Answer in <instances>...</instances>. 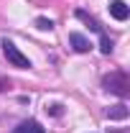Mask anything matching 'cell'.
<instances>
[{
	"mask_svg": "<svg viewBox=\"0 0 130 133\" xmlns=\"http://www.w3.org/2000/svg\"><path fill=\"white\" fill-rule=\"evenodd\" d=\"M102 84H105V90H110L117 97H128L130 95V77L125 72H112V74H107V77L102 79Z\"/></svg>",
	"mask_w": 130,
	"mask_h": 133,
	"instance_id": "cell-1",
	"label": "cell"
},
{
	"mask_svg": "<svg viewBox=\"0 0 130 133\" xmlns=\"http://www.w3.org/2000/svg\"><path fill=\"white\" fill-rule=\"evenodd\" d=\"M0 46H3V54H5V59H8L13 66H18V69H28V66H31L28 56H26V54H20V49H18L13 41H8V38H5Z\"/></svg>",
	"mask_w": 130,
	"mask_h": 133,
	"instance_id": "cell-2",
	"label": "cell"
},
{
	"mask_svg": "<svg viewBox=\"0 0 130 133\" xmlns=\"http://www.w3.org/2000/svg\"><path fill=\"white\" fill-rule=\"evenodd\" d=\"M69 44H71V49L79 51V54H87V51L92 49L89 38H87V36H82V33H69Z\"/></svg>",
	"mask_w": 130,
	"mask_h": 133,
	"instance_id": "cell-3",
	"label": "cell"
},
{
	"mask_svg": "<svg viewBox=\"0 0 130 133\" xmlns=\"http://www.w3.org/2000/svg\"><path fill=\"white\" fill-rule=\"evenodd\" d=\"M110 16H112L115 21H128L130 8L122 3V0H112V3H110Z\"/></svg>",
	"mask_w": 130,
	"mask_h": 133,
	"instance_id": "cell-4",
	"label": "cell"
},
{
	"mask_svg": "<svg viewBox=\"0 0 130 133\" xmlns=\"http://www.w3.org/2000/svg\"><path fill=\"white\" fill-rule=\"evenodd\" d=\"M13 133H46V131L41 128V123H38V120H23Z\"/></svg>",
	"mask_w": 130,
	"mask_h": 133,
	"instance_id": "cell-5",
	"label": "cell"
},
{
	"mask_svg": "<svg viewBox=\"0 0 130 133\" xmlns=\"http://www.w3.org/2000/svg\"><path fill=\"white\" fill-rule=\"evenodd\" d=\"M107 118H110V120H125V118H128V108H125V105H115V108L107 110Z\"/></svg>",
	"mask_w": 130,
	"mask_h": 133,
	"instance_id": "cell-6",
	"label": "cell"
},
{
	"mask_svg": "<svg viewBox=\"0 0 130 133\" xmlns=\"http://www.w3.org/2000/svg\"><path fill=\"white\" fill-rule=\"evenodd\" d=\"M77 18H79V21H84V23H87V26H89L92 31L102 33V28H99V23H97V21H95V18H92V16H89L87 10H77Z\"/></svg>",
	"mask_w": 130,
	"mask_h": 133,
	"instance_id": "cell-7",
	"label": "cell"
},
{
	"mask_svg": "<svg viewBox=\"0 0 130 133\" xmlns=\"http://www.w3.org/2000/svg\"><path fill=\"white\" fill-rule=\"evenodd\" d=\"M99 51H102L105 56H107V54H112V41H110L105 33H102V38H99Z\"/></svg>",
	"mask_w": 130,
	"mask_h": 133,
	"instance_id": "cell-8",
	"label": "cell"
},
{
	"mask_svg": "<svg viewBox=\"0 0 130 133\" xmlns=\"http://www.w3.org/2000/svg\"><path fill=\"white\" fill-rule=\"evenodd\" d=\"M36 28H41V31H51V28H54V21H49V18H36Z\"/></svg>",
	"mask_w": 130,
	"mask_h": 133,
	"instance_id": "cell-9",
	"label": "cell"
},
{
	"mask_svg": "<svg viewBox=\"0 0 130 133\" xmlns=\"http://www.w3.org/2000/svg\"><path fill=\"white\" fill-rule=\"evenodd\" d=\"M46 110H49L51 115H61V113H64V110H61V105H59V102H56V105H49V108H46Z\"/></svg>",
	"mask_w": 130,
	"mask_h": 133,
	"instance_id": "cell-10",
	"label": "cell"
},
{
	"mask_svg": "<svg viewBox=\"0 0 130 133\" xmlns=\"http://www.w3.org/2000/svg\"><path fill=\"white\" fill-rule=\"evenodd\" d=\"M0 90H3V82H0Z\"/></svg>",
	"mask_w": 130,
	"mask_h": 133,
	"instance_id": "cell-11",
	"label": "cell"
}]
</instances>
